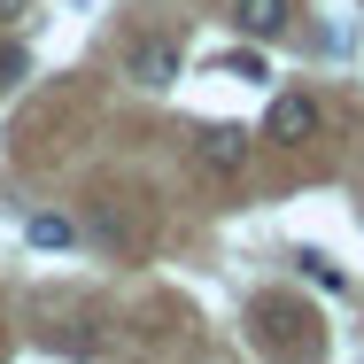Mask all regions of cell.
I'll return each instance as SVG.
<instances>
[{"instance_id":"1","label":"cell","mask_w":364,"mask_h":364,"mask_svg":"<svg viewBox=\"0 0 364 364\" xmlns=\"http://www.w3.org/2000/svg\"><path fill=\"white\" fill-rule=\"evenodd\" d=\"M194 163L218 171V178H232V171L248 163V132H240V124H202V132H194Z\"/></svg>"},{"instance_id":"2","label":"cell","mask_w":364,"mask_h":364,"mask_svg":"<svg viewBox=\"0 0 364 364\" xmlns=\"http://www.w3.org/2000/svg\"><path fill=\"white\" fill-rule=\"evenodd\" d=\"M310 132H318V101H310V93H279V101H272V117H264V140L302 147Z\"/></svg>"},{"instance_id":"7","label":"cell","mask_w":364,"mask_h":364,"mask_svg":"<svg viewBox=\"0 0 364 364\" xmlns=\"http://www.w3.org/2000/svg\"><path fill=\"white\" fill-rule=\"evenodd\" d=\"M302 272H310V279H318V287H349V279H341V272H333V264H326V256H302Z\"/></svg>"},{"instance_id":"3","label":"cell","mask_w":364,"mask_h":364,"mask_svg":"<svg viewBox=\"0 0 364 364\" xmlns=\"http://www.w3.org/2000/svg\"><path fill=\"white\" fill-rule=\"evenodd\" d=\"M124 70L163 93V85L178 77V47H171V39H132V47H124Z\"/></svg>"},{"instance_id":"4","label":"cell","mask_w":364,"mask_h":364,"mask_svg":"<svg viewBox=\"0 0 364 364\" xmlns=\"http://www.w3.org/2000/svg\"><path fill=\"white\" fill-rule=\"evenodd\" d=\"M232 23L248 39H279L287 31V0H232Z\"/></svg>"},{"instance_id":"6","label":"cell","mask_w":364,"mask_h":364,"mask_svg":"<svg viewBox=\"0 0 364 364\" xmlns=\"http://www.w3.org/2000/svg\"><path fill=\"white\" fill-rule=\"evenodd\" d=\"M218 70H232V77H272V70H264V55H225Z\"/></svg>"},{"instance_id":"5","label":"cell","mask_w":364,"mask_h":364,"mask_svg":"<svg viewBox=\"0 0 364 364\" xmlns=\"http://www.w3.org/2000/svg\"><path fill=\"white\" fill-rule=\"evenodd\" d=\"M31 248H70V218H31Z\"/></svg>"}]
</instances>
